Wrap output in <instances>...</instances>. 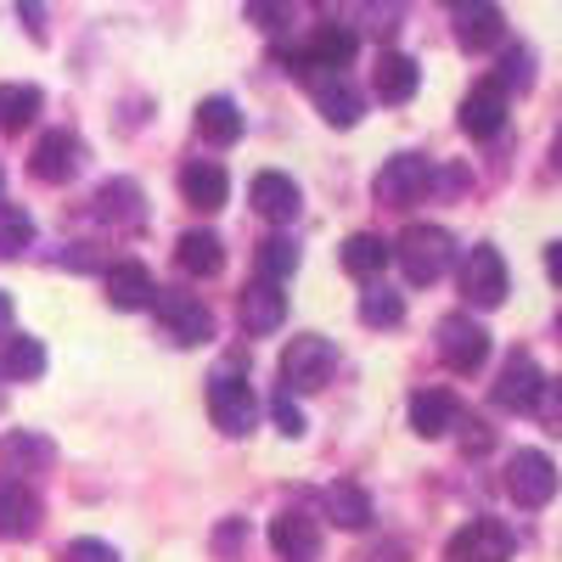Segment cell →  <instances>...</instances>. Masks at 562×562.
Wrapping results in <instances>:
<instances>
[{
  "mask_svg": "<svg viewBox=\"0 0 562 562\" xmlns=\"http://www.w3.org/2000/svg\"><path fill=\"white\" fill-rule=\"evenodd\" d=\"M355 52H360V34L349 23H321L299 45V52H288V68L299 79H310V85H326V79H344V68L355 63Z\"/></svg>",
  "mask_w": 562,
  "mask_h": 562,
  "instance_id": "cell-1",
  "label": "cell"
},
{
  "mask_svg": "<svg viewBox=\"0 0 562 562\" xmlns=\"http://www.w3.org/2000/svg\"><path fill=\"white\" fill-rule=\"evenodd\" d=\"M450 259H456V243H450L445 225H405L400 243H394V265L405 270L411 288H434L450 270Z\"/></svg>",
  "mask_w": 562,
  "mask_h": 562,
  "instance_id": "cell-2",
  "label": "cell"
},
{
  "mask_svg": "<svg viewBox=\"0 0 562 562\" xmlns=\"http://www.w3.org/2000/svg\"><path fill=\"white\" fill-rule=\"evenodd\" d=\"M153 310H158V326H164V338H169V344H180V349H198V344H209V338H214V310H209V304H203L198 293H180V288H158Z\"/></svg>",
  "mask_w": 562,
  "mask_h": 562,
  "instance_id": "cell-3",
  "label": "cell"
},
{
  "mask_svg": "<svg viewBox=\"0 0 562 562\" xmlns=\"http://www.w3.org/2000/svg\"><path fill=\"white\" fill-rule=\"evenodd\" d=\"M209 416L214 428L225 439H243L259 428V394L248 389V378H237V371H220V378H209Z\"/></svg>",
  "mask_w": 562,
  "mask_h": 562,
  "instance_id": "cell-4",
  "label": "cell"
},
{
  "mask_svg": "<svg viewBox=\"0 0 562 562\" xmlns=\"http://www.w3.org/2000/svg\"><path fill=\"white\" fill-rule=\"evenodd\" d=\"M333 371H338V349L315 333H304L281 349V383H288V394H299V389L310 394L321 383H333Z\"/></svg>",
  "mask_w": 562,
  "mask_h": 562,
  "instance_id": "cell-5",
  "label": "cell"
},
{
  "mask_svg": "<svg viewBox=\"0 0 562 562\" xmlns=\"http://www.w3.org/2000/svg\"><path fill=\"white\" fill-rule=\"evenodd\" d=\"M434 192V164L422 153H394L383 169H378V203L389 209H405V203H422Z\"/></svg>",
  "mask_w": 562,
  "mask_h": 562,
  "instance_id": "cell-6",
  "label": "cell"
},
{
  "mask_svg": "<svg viewBox=\"0 0 562 562\" xmlns=\"http://www.w3.org/2000/svg\"><path fill=\"white\" fill-rule=\"evenodd\" d=\"M557 461L546 456V450H518V456H512L506 461V495L512 501H518V506H546L551 495H557Z\"/></svg>",
  "mask_w": 562,
  "mask_h": 562,
  "instance_id": "cell-7",
  "label": "cell"
},
{
  "mask_svg": "<svg viewBox=\"0 0 562 562\" xmlns=\"http://www.w3.org/2000/svg\"><path fill=\"white\" fill-rule=\"evenodd\" d=\"M512 551H518V540H512L506 524L495 518H473V524H461L445 546L450 562H512Z\"/></svg>",
  "mask_w": 562,
  "mask_h": 562,
  "instance_id": "cell-8",
  "label": "cell"
},
{
  "mask_svg": "<svg viewBox=\"0 0 562 562\" xmlns=\"http://www.w3.org/2000/svg\"><path fill=\"white\" fill-rule=\"evenodd\" d=\"M85 164V140L74 130H45L34 140V158H29V175L45 180V186H68Z\"/></svg>",
  "mask_w": 562,
  "mask_h": 562,
  "instance_id": "cell-9",
  "label": "cell"
},
{
  "mask_svg": "<svg viewBox=\"0 0 562 562\" xmlns=\"http://www.w3.org/2000/svg\"><path fill=\"white\" fill-rule=\"evenodd\" d=\"M506 259L490 248V243H479L473 254L461 259V293H467V304H484V310H495V304H506Z\"/></svg>",
  "mask_w": 562,
  "mask_h": 562,
  "instance_id": "cell-10",
  "label": "cell"
},
{
  "mask_svg": "<svg viewBox=\"0 0 562 562\" xmlns=\"http://www.w3.org/2000/svg\"><path fill=\"white\" fill-rule=\"evenodd\" d=\"M434 338H439V360L450 371H479L484 355H490V333H484L473 315H445Z\"/></svg>",
  "mask_w": 562,
  "mask_h": 562,
  "instance_id": "cell-11",
  "label": "cell"
},
{
  "mask_svg": "<svg viewBox=\"0 0 562 562\" xmlns=\"http://www.w3.org/2000/svg\"><path fill=\"white\" fill-rule=\"evenodd\" d=\"M540 394H546V371L535 366V355H506V366H501V378H495V405L501 411H535L540 405Z\"/></svg>",
  "mask_w": 562,
  "mask_h": 562,
  "instance_id": "cell-12",
  "label": "cell"
},
{
  "mask_svg": "<svg viewBox=\"0 0 562 562\" xmlns=\"http://www.w3.org/2000/svg\"><path fill=\"white\" fill-rule=\"evenodd\" d=\"M270 551L281 562H315L321 557V524L310 512H276L270 518Z\"/></svg>",
  "mask_w": 562,
  "mask_h": 562,
  "instance_id": "cell-13",
  "label": "cell"
},
{
  "mask_svg": "<svg viewBox=\"0 0 562 562\" xmlns=\"http://www.w3.org/2000/svg\"><path fill=\"white\" fill-rule=\"evenodd\" d=\"M180 198H186V209L214 214V209L231 198V175H225L214 158H192V164L180 169Z\"/></svg>",
  "mask_w": 562,
  "mask_h": 562,
  "instance_id": "cell-14",
  "label": "cell"
},
{
  "mask_svg": "<svg viewBox=\"0 0 562 562\" xmlns=\"http://www.w3.org/2000/svg\"><path fill=\"white\" fill-rule=\"evenodd\" d=\"M501 124H506V90H501L495 79H484V85L467 90V102H461V130L473 135V140H495Z\"/></svg>",
  "mask_w": 562,
  "mask_h": 562,
  "instance_id": "cell-15",
  "label": "cell"
},
{
  "mask_svg": "<svg viewBox=\"0 0 562 562\" xmlns=\"http://www.w3.org/2000/svg\"><path fill=\"white\" fill-rule=\"evenodd\" d=\"M248 198H254V209H259L265 220H276V225L299 220V209H304L293 175H281V169H259V175H254V186H248Z\"/></svg>",
  "mask_w": 562,
  "mask_h": 562,
  "instance_id": "cell-16",
  "label": "cell"
},
{
  "mask_svg": "<svg viewBox=\"0 0 562 562\" xmlns=\"http://www.w3.org/2000/svg\"><path fill=\"white\" fill-rule=\"evenodd\" d=\"M40 529V495L23 479H0V540H29Z\"/></svg>",
  "mask_w": 562,
  "mask_h": 562,
  "instance_id": "cell-17",
  "label": "cell"
},
{
  "mask_svg": "<svg viewBox=\"0 0 562 562\" xmlns=\"http://www.w3.org/2000/svg\"><path fill=\"white\" fill-rule=\"evenodd\" d=\"M450 23H456V45H461V52H484V45H501V34H506L501 7H473V0L450 7Z\"/></svg>",
  "mask_w": 562,
  "mask_h": 562,
  "instance_id": "cell-18",
  "label": "cell"
},
{
  "mask_svg": "<svg viewBox=\"0 0 562 562\" xmlns=\"http://www.w3.org/2000/svg\"><path fill=\"white\" fill-rule=\"evenodd\" d=\"M158 299V281L140 259H124V265H108V304L113 310H147Z\"/></svg>",
  "mask_w": 562,
  "mask_h": 562,
  "instance_id": "cell-19",
  "label": "cell"
},
{
  "mask_svg": "<svg viewBox=\"0 0 562 562\" xmlns=\"http://www.w3.org/2000/svg\"><path fill=\"white\" fill-rule=\"evenodd\" d=\"M52 461H57V445L45 434H7V439H0V467H7V479L45 473Z\"/></svg>",
  "mask_w": 562,
  "mask_h": 562,
  "instance_id": "cell-20",
  "label": "cell"
},
{
  "mask_svg": "<svg viewBox=\"0 0 562 562\" xmlns=\"http://www.w3.org/2000/svg\"><path fill=\"white\" fill-rule=\"evenodd\" d=\"M281 321H288V299H281V288L265 281V276H254L243 288V326L248 333H276Z\"/></svg>",
  "mask_w": 562,
  "mask_h": 562,
  "instance_id": "cell-21",
  "label": "cell"
},
{
  "mask_svg": "<svg viewBox=\"0 0 562 562\" xmlns=\"http://www.w3.org/2000/svg\"><path fill=\"white\" fill-rule=\"evenodd\" d=\"M456 422H461V405H456V394H445V389H422V394L411 400V428H416L422 439H445Z\"/></svg>",
  "mask_w": 562,
  "mask_h": 562,
  "instance_id": "cell-22",
  "label": "cell"
},
{
  "mask_svg": "<svg viewBox=\"0 0 562 562\" xmlns=\"http://www.w3.org/2000/svg\"><path fill=\"white\" fill-rule=\"evenodd\" d=\"M315 113L333 124V130H349V124H360L366 97H360L349 79H326V85H315Z\"/></svg>",
  "mask_w": 562,
  "mask_h": 562,
  "instance_id": "cell-23",
  "label": "cell"
},
{
  "mask_svg": "<svg viewBox=\"0 0 562 562\" xmlns=\"http://www.w3.org/2000/svg\"><path fill=\"white\" fill-rule=\"evenodd\" d=\"M97 214L108 225H140V220H147V198H140L135 180H108L97 192Z\"/></svg>",
  "mask_w": 562,
  "mask_h": 562,
  "instance_id": "cell-24",
  "label": "cell"
},
{
  "mask_svg": "<svg viewBox=\"0 0 562 562\" xmlns=\"http://www.w3.org/2000/svg\"><path fill=\"white\" fill-rule=\"evenodd\" d=\"M326 518H333L338 529H366L371 524V495L360 490V484H349V479H338V484H326Z\"/></svg>",
  "mask_w": 562,
  "mask_h": 562,
  "instance_id": "cell-25",
  "label": "cell"
},
{
  "mask_svg": "<svg viewBox=\"0 0 562 562\" xmlns=\"http://www.w3.org/2000/svg\"><path fill=\"white\" fill-rule=\"evenodd\" d=\"M416 85H422L416 57H405V52H383V57H378V97H383V102H411Z\"/></svg>",
  "mask_w": 562,
  "mask_h": 562,
  "instance_id": "cell-26",
  "label": "cell"
},
{
  "mask_svg": "<svg viewBox=\"0 0 562 562\" xmlns=\"http://www.w3.org/2000/svg\"><path fill=\"white\" fill-rule=\"evenodd\" d=\"M175 259H180V270H186V276H220L225 248H220L214 231H180V248H175Z\"/></svg>",
  "mask_w": 562,
  "mask_h": 562,
  "instance_id": "cell-27",
  "label": "cell"
},
{
  "mask_svg": "<svg viewBox=\"0 0 562 562\" xmlns=\"http://www.w3.org/2000/svg\"><path fill=\"white\" fill-rule=\"evenodd\" d=\"M198 135L214 140V147L243 140V113H237V102H231V97H209V102L198 108Z\"/></svg>",
  "mask_w": 562,
  "mask_h": 562,
  "instance_id": "cell-28",
  "label": "cell"
},
{
  "mask_svg": "<svg viewBox=\"0 0 562 562\" xmlns=\"http://www.w3.org/2000/svg\"><path fill=\"white\" fill-rule=\"evenodd\" d=\"M389 259H394V243H383L378 231H360V237L344 243V270H349V276H366V281H371Z\"/></svg>",
  "mask_w": 562,
  "mask_h": 562,
  "instance_id": "cell-29",
  "label": "cell"
},
{
  "mask_svg": "<svg viewBox=\"0 0 562 562\" xmlns=\"http://www.w3.org/2000/svg\"><path fill=\"white\" fill-rule=\"evenodd\" d=\"M0 371L18 383H34L45 371V344L40 338H7V349H0Z\"/></svg>",
  "mask_w": 562,
  "mask_h": 562,
  "instance_id": "cell-30",
  "label": "cell"
},
{
  "mask_svg": "<svg viewBox=\"0 0 562 562\" xmlns=\"http://www.w3.org/2000/svg\"><path fill=\"white\" fill-rule=\"evenodd\" d=\"M299 259H304V254H299L293 237H265V243L254 248V265H259L265 281H288V276L299 270Z\"/></svg>",
  "mask_w": 562,
  "mask_h": 562,
  "instance_id": "cell-31",
  "label": "cell"
},
{
  "mask_svg": "<svg viewBox=\"0 0 562 562\" xmlns=\"http://www.w3.org/2000/svg\"><path fill=\"white\" fill-rule=\"evenodd\" d=\"M34 243V214L23 203H0V259H18Z\"/></svg>",
  "mask_w": 562,
  "mask_h": 562,
  "instance_id": "cell-32",
  "label": "cell"
},
{
  "mask_svg": "<svg viewBox=\"0 0 562 562\" xmlns=\"http://www.w3.org/2000/svg\"><path fill=\"white\" fill-rule=\"evenodd\" d=\"M40 90L34 85H0V130H23L40 113Z\"/></svg>",
  "mask_w": 562,
  "mask_h": 562,
  "instance_id": "cell-33",
  "label": "cell"
},
{
  "mask_svg": "<svg viewBox=\"0 0 562 562\" xmlns=\"http://www.w3.org/2000/svg\"><path fill=\"white\" fill-rule=\"evenodd\" d=\"M360 321L366 326H400L405 321V299L394 288H366L360 293Z\"/></svg>",
  "mask_w": 562,
  "mask_h": 562,
  "instance_id": "cell-34",
  "label": "cell"
},
{
  "mask_svg": "<svg viewBox=\"0 0 562 562\" xmlns=\"http://www.w3.org/2000/svg\"><path fill=\"white\" fill-rule=\"evenodd\" d=\"M495 85H501V90H529V85H535V57L524 52V45H512V52H506Z\"/></svg>",
  "mask_w": 562,
  "mask_h": 562,
  "instance_id": "cell-35",
  "label": "cell"
},
{
  "mask_svg": "<svg viewBox=\"0 0 562 562\" xmlns=\"http://www.w3.org/2000/svg\"><path fill=\"white\" fill-rule=\"evenodd\" d=\"M63 562H119V551L108 540H68L63 546Z\"/></svg>",
  "mask_w": 562,
  "mask_h": 562,
  "instance_id": "cell-36",
  "label": "cell"
},
{
  "mask_svg": "<svg viewBox=\"0 0 562 562\" xmlns=\"http://www.w3.org/2000/svg\"><path fill=\"white\" fill-rule=\"evenodd\" d=\"M270 416H276V428L288 434V439H299V434H304V416H299V405L288 400V389H281V394L270 400Z\"/></svg>",
  "mask_w": 562,
  "mask_h": 562,
  "instance_id": "cell-37",
  "label": "cell"
},
{
  "mask_svg": "<svg viewBox=\"0 0 562 562\" xmlns=\"http://www.w3.org/2000/svg\"><path fill=\"white\" fill-rule=\"evenodd\" d=\"M535 411H540V422H546L551 434H562V383H551V378H546V394H540V405H535Z\"/></svg>",
  "mask_w": 562,
  "mask_h": 562,
  "instance_id": "cell-38",
  "label": "cell"
},
{
  "mask_svg": "<svg viewBox=\"0 0 562 562\" xmlns=\"http://www.w3.org/2000/svg\"><path fill=\"white\" fill-rule=\"evenodd\" d=\"M355 18H371V34H394L400 29V7H355Z\"/></svg>",
  "mask_w": 562,
  "mask_h": 562,
  "instance_id": "cell-39",
  "label": "cell"
},
{
  "mask_svg": "<svg viewBox=\"0 0 562 562\" xmlns=\"http://www.w3.org/2000/svg\"><path fill=\"white\" fill-rule=\"evenodd\" d=\"M237 546H243V518H231V524L214 535V551H220V557H237Z\"/></svg>",
  "mask_w": 562,
  "mask_h": 562,
  "instance_id": "cell-40",
  "label": "cell"
},
{
  "mask_svg": "<svg viewBox=\"0 0 562 562\" xmlns=\"http://www.w3.org/2000/svg\"><path fill=\"white\" fill-rule=\"evenodd\" d=\"M360 562H405V546L400 540H383V546H371Z\"/></svg>",
  "mask_w": 562,
  "mask_h": 562,
  "instance_id": "cell-41",
  "label": "cell"
},
{
  "mask_svg": "<svg viewBox=\"0 0 562 562\" xmlns=\"http://www.w3.org/2000/svg\"><path fill=\"white\" fill-rule=\"evenodd\" d=\"M248 18L259 29H281V18H288V7H248Z\"/></svg>",
  "mask_w": 562,
  "mask_h": 562,
  "instance_id": "cell-42",
  "label": "cell"
},
{
  "mask_svg": "<svg viewBox=\"0 0 562 562\" xmlns=\"http://www.w3.org/2000/svg\"><path fill=\"white\" fill-rule=\"evenodd\" d=\"M546 270H551L557 288H562V243H551V248H546Z\"/></svg>",
  "mask_w": 562,
  "mask_h": 562,
  "instance_id": "cell-43",
  "label": "cell"
},
{
  "mask_svg": "<svg viewBox=\"0 0 562 562\" xmlns=\"http://www.w3.org/2000/svg\"><path fill=\"white\" fill-rule=\"evenodd\" d=\"M12 326V293H0V333Z\"/></svg>",
  "mask_w": 562,
  "mask_h": 562,
  "instance_id": "cell-44",
  "label": "cell"
},
{
  "mask_svg": "<svg viewBox=\"0 0 562 562\" xmlns=\"http://www.w3.org/2000/svg\"><path fill=\"white\" fill-rule=\"evenodd\" d=\"M557 164H562V130H557Z\"/></svg>",
  "mask_w": 562,
  "mask_h": 562,
  "instance_id": "cell-45",
  "label": "cell"
},
{
  "mask_svg": "<svg viewBox=\"0 0 562 562\" xmlns=\"http://www.w3.org/2000/svg\"><path fill=\"white\" fill-rule=\"evenodd\" d=\"M0 186H7V175H0Z\"/></svg>",
  "mask_w": 562,
  "mask_h": 562,
  "instance_id": "cell-46",
  "label": "cell"
},
{
  "mask_svg": "<svg viewBox=\"0 0 562 562\" xmlns=\"http://www.w3.org/2000/svg\"><path fill=\"white\" fill-rule=\"evenodd\" d=\"M557 333H562V321H557Z\"/></svg>",
  "mask_w": 562,
  "mask_h": 562,
  "instance_id": "cell-47",
  "label": "cell"
}]
</instances>
